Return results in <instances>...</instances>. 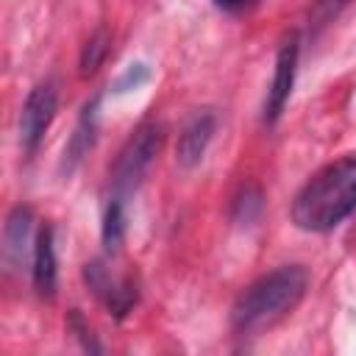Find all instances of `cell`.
Here are the masks:
<instances>
[{"label":"cell","instance_id":"9c48e42d","mask_svg":"<svg viewBox=\"0 0 356 356\" xmlns=\"http://www.w3.org/2000/svg\"><path fill=\"white\" fill-rule=\"evenodd\" d=\"M33 231V211L28 206H14L6 220V259L8 264L19 267L28 256V242Z\"/></svg>","mask_w":356,"mask_h":356},{"label":"cell","instance_id":"7c38bea8","mask_svg":"<svg viewBox=\"0 0 356 356\" xmlns=\"http://www.w3.org/2000/svg\"><path fill=\"white\" fill-rule=\"evenodd\" d=\"M108 44H111V36H108L106 28H97V31L86 39V44H83V50H81V75H92V72L103 64V58H106V53H108Z\"/></svg>","mask_w":356,"mask_h":356},{"label":"cell","instance_id":"8992f818","mask_svg":"<svg viewBox=\"0 0 356 356\" xmlns=\"http://www.w3.org/2000/svg\"><path fill=\"white\" fill-rule=\"evenodd\" d=\"M83 281L92 289V295L120 320L125 317L136 303V284L131 278H117L103 261H89L83 267Z\"/></svg>","mask_w":356,"mask_h":356},{"label":"cell","instance_id":"7a4b0ae2","mask_svg":"<svg viewBox=\"0 0 356 356\" xmlns=\"http://www.w3.org/2000/svg\"><path fill=\"white\" fill-rule=\"evenodd\" d=\"M309 275L300 264H284L253 284H248L231 306V328L239 334H256L286 317L306 295Z\"/></svg>","mask_w":356,"mask_h":356},{"label":"cell","instance_id":"4fadbf2b","mask_svg":"<svg viewBox=\"0 0 356 356\" xmlns=\"http://www.w3.org/2000/svg\"><path fill=\"white\" fill-rule=\"evenodd\" d=\"M70 325H72V328L78 331L75 337L81 339V345H83L86 350H100V348H97V342L92 339V331H89V328H86V325L81 323V317H78V312H72V314H70Z\"/></svg>","mask_w":356,"mask_h":356},{"label":"cell","instance_id":"6da1fadb","mask_svg":"<svg viewBox=\"0 0 356 356\" xmlns=\"http://www.w3.org/2000/svg\"><path fill=\"white\" fill-rule=\"evenodd\" d=\"M356 211V156L317 170L292 200V222L309 234H325Z\"/></svg>","mask_w":356,"mask_h":356},{"label":"cell","instance_id":"52a82bcc","mask_svg":"<svg viewBox=\"0 0 356 356\" xmlns=\"http://www.w3.org/2000/svg\"><path fill=\"white\" fill-rule=\"evenodd\" d=\"M211 134H214V114H211L209 108H203V111H197V114L184 125V131L178 134L175 161H178L181 167H195V164L203 159V153H206V147H209V142H211Z\"/></svg>","mask_w":356,"mask_h":356},{"label":"cell","instance_id":"8fae6325","mask_svg":"<svg viewBox=\"0 0 356 356\" xmlns=\"http://www.w3.org/2000/svg\"><path fill=\"white\" fill-rule=\"evenodd\" d=\"M122 234H125V200L108 197L106 211H103V245L108 253H114L120 248Z\"/></svg>","mask_w":356,"mask_h":356},{"label":"cell","instance_id":"5bb4252c","mask_svg":"<svg viewBox=\"0 0 356 356\" xmlns=\"http://www.w3.org/2000/svg\"><path fill=\"white\" fill-rule=\"evenodd\" d=\"M217 8H222V11H228V14H239V11H245V8H250V6H256L259 0H211Z\"/></svg>","mask_w":356,"mask_h":356},{"label":"cell","instance_id":"ba28073f","mask_svg":"<svg viewBox=\"0 0 356 356\" xmlns=\"http://www.w3.org/2000/svg\"><path fill=\"white\" fill-rule=\"evenodd\" d=\"M31 275L33 286L42 298L56 295V281H58V267H56V245H53V228L44 225L39 228L33 239V256H31Z\"/></svg>","mask_w":356,"mask_h":356},{"label":"cell","instance_id":"3957f363","mask_svg":"<svg viewBox=\"0 0 356 356\" xmlns=\"http://www.w3.org/2000/svg\"><path fill=\"white\" fill-rule=\"evenodd\" d=\"M161 139H164V128L156 120L142 122L128 136V142L122 145V150L111 167V200H125L139 186L153 156L161 147Z\"/></svg>","mask_w":356,"mask_h":356},{"label":"cell","instance_id":"30bf717a","mask_svg":"<svg viewBox=\"0 0 356 356\" xmlns=\"http://www.w3.org/2000/svg\"><path fill=\"white\" fill-rule=\"evenodd\" d=\"M97 106H100V100L92 97V100L83 106V111H81V120H78V125H75V131H72V136H70V142H67V150H64V164H67V170H72V167L89 153V147L95 145V134H97Z\"/></svg>","mask_w":356,"mask_h":356},{"label":"cell","instance_id":"277c9868","mask_svg":"<svg viewBox=\"0 0 356 356\" xmlns=\"http://www.w3.org/2000/svg\"><path fill=\"white\" fill-rule=\"evenodd\" d=\"M56 108H58V89L53 81H42L28 92L19 111V145L28 156L36 153V147L42 145L56 117Z\"/></svg>","mask_w":356,"mask_h":356},{"label":"cell","instance_id":"5b68a950","mask_svg":"<svg viewBox=\"0 0 356 356\" xmlns=\"http://www.w3.org/2000/svg\"><path fill=\"white\" fill-rule=\"evenodd\" d=\"M298 53H300V39L298 33L292 31L281 47H278V56H275V70H273V81H270V89H267V97H264V122L273 125L289 95H292V86H295V70H298Z\"/></svg>","mask_w":356,"mask_h":356}]
</instances>
